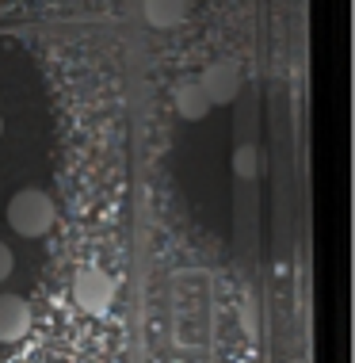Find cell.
Wrapping results in <instances>:
<instances>
[{
    "instance_id": "obj_1",
    "label": "cell",
    "mask_w": 355,
    "mask_h": 363,
    "mask_svg": "<svg viewBox=\"0 0 355 363\" xmlns=\"http://www.w3.org/2000/svg\"><path fill=\"white\" fill-rule=\"evenodd\" d=\"M8 225L19 238H43L54 225V203L46 191L38 188H23L8 199Z\"/></svg>"
},
{
    "instance_id": "obj_2",
    "label": "cell",
    "mask_w": 355,
    "mask_h": 363,
    "mask_svg": "<svg viewBox=\"0 0 355 363\" xmlns=\"http://www.w3.org/2000/svg\"><path fill=\"white\" fill-rule=\"evenodd\" d=\"M73 298L84 313H107L115 302V283H111V276H103L100 268H84V272H77V279H73Z\"/></svg>"
},
{
    "instance_id": "obj_3",
    "label": "cell",
    "mask_w": 355,
    "mask_h": 363,
    "mask_svg": "<svg viewBox=\"0 0 355 363\" xmlns=\"http://www.w3.org/2000/svg\"><path fill=\"white\" fill-rule=\"evenodd\" d=\"M199 88L210 104H233L237 88H241V77H237V65L233 62H214L206 65L203 77H199Z\"/></svg>"
},
{
    "instance_id": "obj_4",
    "label": "cell",
    "mask_w": 355,
    "mask_h": 363,
    "mask_svg": "<svg viewBox=\"0 0 355 363\" xmlns=\"http://www.w3.org/2000/svg\"><path fill=\"white\" fill-rule=\"evenodd\" d=\"M31 329V306L19 294H0V345H16Z\"/></svg>"
},
{
    "instance_id": "obj_5",
    "label": "cell",
    "mask_w": 355,
    "mask_h": 363,
    "mask_svg": "<svg viewBox=\"0 0 355 363\" xmlns=\"http://www.w3.org/2000/svg\"><path fill=\"white\" fill-rule=\"evenodd\" d=\"M172 104H176V115H180V119H191V123L203 119V115L210 111V100L203 96L199 81H180V84H176Z\"/></svg>"
},
{
    "instance_id": "obj_6",
    "label": "cell",
    "mask_w": 355,
    "mask_h": 363,
    "mask_svg": "<svg viewBox=\"0 0 355 363\" xmlns=\"http://www.w3.org/2000/svg\"><path fill=\"white\" fill-rule=\"evenodd\" d=\"M184 12H187L184 0H142L145 23L157 27V31H169V27H176L184 19Z\"/></svg>"
},
{
    "instance_id": "obj_7",
    "label": "cell",
    "mask_w": 355,
    "mask_h": 363,
    "mask_svg": "<svg viewBox=\"0 0 355 363\" xmlns=\"http://www.w3.org/2000/svg\"><path fill=\"white\" fill-rule=\"evenodd\" d=\"M233 172H237V176H244V180H252V176H256V150L241 145V150L233 153Z\"/></svg>"
},
{
    "instance_id": "obj_8",
    "label": "cell",
    "mask_w": 355,
    "mask_h": 363,
    "mask_svg": "<svg viewBox=\"0 0 355 363\" xmlns=\"http://www.w3.org/2000/svg\"><path fill=\"white\" fill-rule=\"evenodd\" d=\"M12 264H16V260H12V249H8L4 241H0V283L12 276Z\"/></svg>"
},
{
    "instance_id": "obj_9",
    "label": "cell",
    "mask_w": 355,
    "mask_h": 363,
    "mask_svg": "<svg viewBox=\"0 0 355 363\" xmlns=\"http://www.w3.org/2000/svg\"><path fill=\"white\" fill-rule=\"evenodd\" d=\"M0 134H4V119H0Z\"/></svg>"
}]
</instances>
